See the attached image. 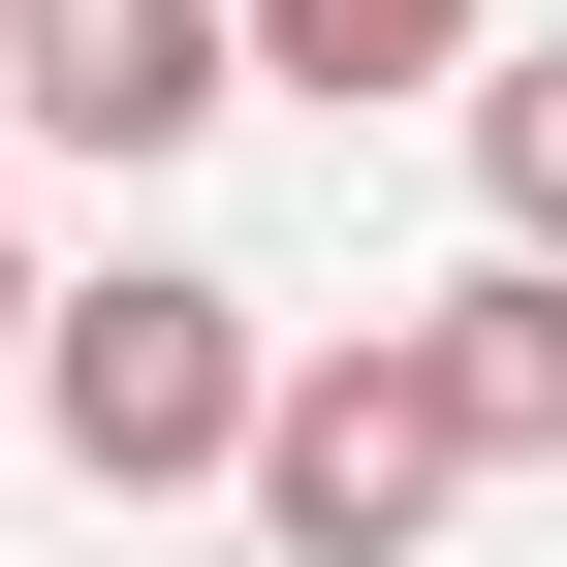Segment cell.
Segmentation results:
<instances>
[{"label":"cell","mask_w":567,"mask_h":567,"mask_svg":"<svg viewBox=\"0 0 567 567\" xmlns=\"http://www.w3.org/2000/svg\"><path fill=\"white\" fill-rule=\"evenodd\" d=\"M252 410H284V316L189 252H95L32 316V442L95 473V505H252Z\"/></svg>","instance_id":"cell-1"},{"label":"cell","mask_w":567,"mask_h":567,"mask_svg":"<svg viewBox=\"0 0 567 567\" xmlns=\"http://www.w3.org/2000/svg\"><path fill=\"white\" fill-rule=\"evenodd\" d=\"M473 473H505V442H473L442 316H316V347H284V410H252V536H284V567H410Z\"/></svg>","instance_id":"cell-2"},{"label":"cell","mask_w":567,"mask_h":567,"mask_svg":"<svg viewBox=\"0 0 567 567\" xmlns=\"http://www.w3.org/2000/svg\"><path fill=\"white\" fill-rule=\"evenodd\" d=\"M221 95H252V0H32V63H0V126H32V158H126V189Z\"/></svg>","instance_id":"cell-3"},{"label":"cell","mask_w":567,"mask_h":567,"mask_svg":"<svg viewBox=\"0 0 567 567\" xmlns=\"http://www.w3.org/2000/svg\"><path fill=\"white\" fill-rule=\"evenodd\" d=\"M410 316H442L473 442H505V473H567V252H536V221H473V284H410Z\"/></svg>","instance_id":"cell-4"},{"label":"cell","mask_w":567,"mask_h":567,"mask_svg":"<svg viewBox=\"0 0 567 567\" xmlns=\"http://www.w3.org/2000/svg\"><path fill=\"white\" fill-rule=\"evenodd\" d=\"M473 32H505V0H252V95L379 126V95H473Z\"/></svg>","instance_id":"cell-5"},{"label":"cell","mask_w":567,"mask_h":567,"mask_svg":"<svg viewBox=\"0 0 567 567\" xmlns=\"http://www.w3.org/2000/svg\"><path fill=\"white\" fill-rule=\"evenodd\" d=\"M442 126H473V221H536V252H567V32H473V95H442Z\"/></svg>","instance_id":"cell-6"},{"label":"cell","mask_w":567,"mask_h":567,"mask_svg":"<svg viewBox=\"0 0 567 567\" xmlns=\"http://www.w3.org/2000/svg\"><path fill=\"white\" fill-rule=\"evenodd\" d=\"M32 316H63V284H32V189H0V379H32Z\"/></svg>","instance_id":"cell-7"},{"label":"cell","mask_w":567,"mask_h":567,"mask_svg":"<svg viewBox=\"0 0 567 567\" xmlns=\"http://www.w3.org/2000/svg\"><path fill=\"white\" fill-rule=\"evenodd\" d=\"M0 63H32V0H0Z\"/></svg>","instance_id":"cell-8"}]
</instances>
